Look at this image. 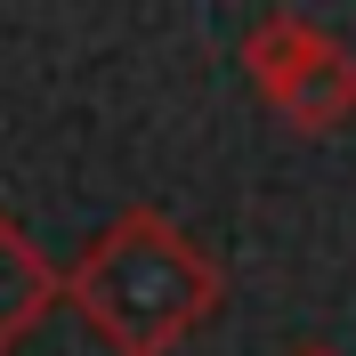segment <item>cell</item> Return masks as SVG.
<instances>
[{"instance_id":"cell-1","label":"cell","mask_w":356,"mask_h":356,"mask_svg":"<svg viewBox=\"0 0 356 356\" xmlns=\"http://www.w3.org/2000/svg\"><path fill=\"white\" fill-rule=\"evenodd\" d=\"M65 300L113 356H170L186 332H202L227 300L219 259L170 227L162 211L130 202L113 211L65 267Z\"/></svg>"},{"instance_id":"cell-2","label":"cell","mask_w":356,"mask_h":356,"mask_svg":"<svg viewBox=\"0 0 356 356\" xmlns=\"http://www.w3.org/2000/svg\"><path fill=\"white\" fill-rule=\"evenodd\" d=\"M243 73L291 138H332L356 122V49L300 8H267L243 33Z\"/></svg>"},{"instance_id":"cell-3","label":"cell","mask_w":356,"mask_h":356,"mask_svg":"<svg viewBox=\"0 0 356 356\" xmlns=\"http://www.w3.org/2000/svg\"><path fill=\"white\" fill-rule=\"evenodd\" d=\"M57 300H65V267L0 211V356H17L24 340L41 332Z\"/></svg>"},{"instance_id":"cell-4","label":"cell","mask_w":356,"mask_h":356,"mask_svg":"<svg viewBox=\"0 0 356 356\" xmlns=\"http://www.w3.org/2000/svg\"><path fill=\"white\" fill-rule=\"evenodd\" d=\"M291 356H340V348H324V340H300V348H291Z\"/></svg>"}]
</instances>
